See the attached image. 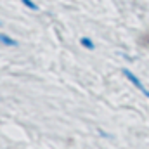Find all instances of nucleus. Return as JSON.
Here are the masks:
<instances>
[{
    "instance_id": "nucleus-1",
    "label": "nucleus",
    "mask_w": 149,
    "mask_h": 149,
    "mask_svg": "<svg viewBox=\"0 0 149 149\" xmlns=\"http://www.w3.org/2000/svg\"><path fill=\"white\" fill-rule=\"evenodd\" d=\"M121 73H123V76H125V78H127V80H128V81H130V83H132L134 87H135V88H139L141 92H144V90H146V87L142 85V81H141V78H139L137 74L134 73V71H130V70H127V68H123V70H121Z\"/></svg>"
},
{
    "instance_id": "nucleus-2",
    "label": "nucleus",
    "mask_w": 149,
    "mask_h": 149,
    "mask_svg": "<svg viewBox=\"0 0 149 149\" xmlns=\"http://www.w3.org/2000/svg\"><path fill=\"white\" fill-rule=\"evenodd\" d=\"M0 43L5 45V47H16L17 45V40L9 37V35H5V33H0Z\"/></svg>"
},
{
    "instance_id": "nucleus-3",
    "label": "nucleus",
    "mask_w": 149,
    "mask_h": 149,
    "mask_svg": "<svg viewBox=\"0 0 149 149\" xmlns=\"http://www.w3.org/2000/svg\"><path fill=\"white\" fill-rule=\"evenodd\" d=\"M80 43H81V47H85L87 50H94V49H95V43L92 42V38H88V37H81L80 38Z\"/></svg>"
},
{
    "instance_id": "nucleus-4",
    "label": "nucleus",
    "mask_w": 149,
    "mask_h": 149,
    "mask_svg": "<svg viewBox=\"0 0 149 149\" xmlns=\"http://www.w3.org/2000/svg\"><path fill=\"white\" fill-rule=\"evenodd\" d=\"M21 2H23V5L28 7L30 10H38V9H40V5H38L37 2H33V0H21Z\"/></svg>"
},
{
    "instance_id": "nucleus-5",
    "label": "nucleus",
    "mask_w": 149,
    "mask_h": 149,
    "mask_svg": "<svg viewBox=\"0 0 149 149\" xmlns=\"http://www.w3.org/2000/svg\"><path fill=\"white\" fill-rule=\"evenodd\" d=\"M142 94H144V95H146V97H148V99H149V90H148V88H146V90H144Z\"/></svg>"
},
{
    "instance_id": "nucleus-6",
    "label": "nucleus",
    "mask_w": 149,
    "mask_h": 149,
    "mask_svg": "<svg viewBox=\"0 0 149 149\" xmlns=\"http://www.w3.org/2000/svg\"><path fill=\"white\" fill-rule=\"evenodd\" d=\"M0 26H2V21H0Z\"/></svg>"
}]
</instances>
